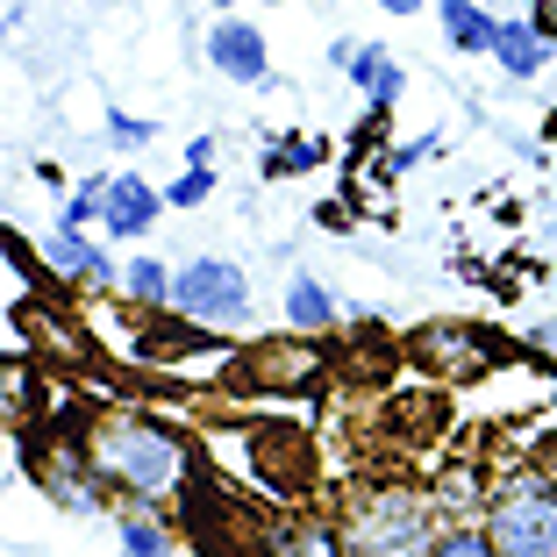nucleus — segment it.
Listing matches in <instances>:
<instances>
[{
  "instance_id": "obj_1",
  "label": "nucleus",
  "mask_w": 557,
  "mask_h": 557,
  "mask_svg": "<svg viewBox=\"0 0 557 557\" xmlns=\"http://www.w3.org/2000/svg\"><path fill=\"white\" fill-rule=\"evenodd\" d=\"M86 465L115 493H129L136 508H158L186 486V443L150 414H100L86 436Z\"/></svg>"
},
{
  "instance_id": "obj_2",
  "label": "nucleus",
  "mask_w": 557,
  "mask_h": 557,
  "mask_svg": "<svg viewBox=\"0 0 557 557\" xmlns=\"http://www.w3.org/2000/svg\"><path fill=\"white\" fill-rule=\"evenodd\" d=\"M436 536H443V522H436V508H429L422 486L386 479V486L350 493V515H344L350 557H429Z\"/></svg>"
},
{
  "instance_id": "obj_3",
  "label": "nucleus",
  "mask_w": 557,
  "mask_h": 557,
  "mask_svg": "<svg viewBox=\"0 0 557 557\" xmlns=\"http://www.w3.org/2000/svg\"><path fill=\"white\" fill-rule=\"evenodd\" d=\"M486 529L500 543V557H557V472L522 465L493 486Z\"/></svg>"
},
{
  "instance_id": "obj_4",
  "label": "nucleus",
  "mask_w": 557,
  "mask_h": 557,
  "mask_svg": "<svg viewBox=\"0 0 557 557\" xmlns=\"http://www.w3.org/2000/svg\"><path fill=\"white\" fill-rule=\"evenodd\" d=\"M244 308H250L244 264H230V258H186L180 272H172V314H186V322L230 329V322H244Z\"/></svg>"
},
{
  "instance_id": "obj_5",
  "label": "nucleus",
  "mask_w": 557,
  "mask_h": 557,
  "mask_svg": "<svg viewBox=\"0 0 557 557\" xmlns=\"http://www.w3.org/2000/svg\"><path fill=\"white\" fill-rule=\"evenodd\" d=\"M208 58H214V72L236 79V86H272V50H264L258 22H214Z\"/></svg>"
},
{
  "instance_id": "obj_6",
  "label": "nucleus",
  "mask_w": 557,
  "mask_h": 557,
  "mask_svg": "<svg viewBox=\"0 0 557 557\" xmlns=\"http://www.w3.org/2000/svg\"><path fill=\"white\" fill-rule=\"evenodd\" d=\"M164 208H172V200H164L150 180L122 172V180H108V208H100V222H108V236H150V222H158Z\"/></svg>"
},
{
  "instance_id": "obj_7",
  "label": "nucleus",
  "mask_w": 557,
  "mask_h": 557,
  "mask_svg": "<svg viewBox=\"0 0 557 557\" xmlns=\"http://www.w3.org/2000/svg\"><path fill=\"white\" fill-rule=\"evenodd\" d=\"M264 550L272 557H350V543H344V522L329 529V522H308V515H286V522L264 529Z\"/></svg>"
},
{
  "instance_id": "obj_8",
  "label": "nucleus",
  "mask_w": 557,
  "mask_h": 557,
  "mask_svg": "<svg viewBox=\"0 0 557 557\" xmlns=\"http://www.w3.org/2000/svg\"><path fill=\"white\" fill-rule=\"evenodd\" d=\"M44 258H50V272H58V278H86V286H122V272L100 258V250L86 244L79 230H58V236L44 244Z\"/></svg>"
},
{
  "instance_id": "obj_9",
  "label": "nucleus",
  "mask_w": 557,
  "mask_h": 557,
  "mask_svg": "<svg viewBox=\"0 0 557 557\" xmlns=\"http://www.w3.org/2000/svg\"><path fill=\"white\" fill-rule=\"evenodd\" d=\"M414 358L436 364V372H450V379L486 372V344H479V336H465V329H422V336H414Z\"/></svg>"
},
{
  "instance_id": "obj_10",
  "label": "nucleus",
  "mask_w": 557,
  "mask_h": 557,
  "mask_svg": "<svg viewBox=\"0 0 557 557\" xmlns=\"http://www.w3.org/2000/svg\"><path fill=\"white\" fill-rule=\"evenodd\" d=\"M350 86H358V94L372 100L379 115H386V108L400 100V86H408V72H400L379 44H364V50H350Z\"/></svg>"
},
{
  "instance_id": "obj_11",
  "label": "nucleus",
  "mask_w": 557,
  "mask_h": 557,
  "mask_svg": "<svg viewBox=\"0 0 557 557\" xmlns=\"http://www.w3.org/2000/svg\"><path fill=\"white\" fill-rule=\"evenodd\" d=\"M443 44L450 50H493L500 44V22L479 0H443Z\"/></svg>"
},
{
  "instance_id": "obj_12",
  "label": "nucleus",
  "mask_w": 557,
  "mask_h": 557,
  "mask_svg": "<svg viewBox=\"0 0 557 557\" xmlns=\"http://www.w3.org/2000/svg\"><path fill=\"white\" fill-rule=\"evenodd\" d=\"M286 322H294L300 336H322V329H336V300L322 294V278L300 272L294 286H286Z\"/></svg>"
},
{
  "instance_id": "obj_13",
  "label": "nucleus",
  "mask_w": 557,
  "mask_h": 557,
  "mask_svg": "<svg viewBox=\"0 0 557 557\" xmlns=\"http://www.w3.org/2000/svg\"><path fill=\"white\" fill-rule=\"evenodd\" d=\"M172 272H180V264L129 258V272H122V294H129L136 308H172Z\"/></svg>"
},
{
  "instance_id": "obj_14",
  "label": "nucleus",
  "mask_w": 557,
  "mask_h": 557,
  "mask_svg": "<svg viewBox=\"0 0 557 557\" xmlns=\"http://www.w3.org/2000/svg\"><path fill=\"white\" fill-rule=\"evenodd\" d=\"M493 58L508 65V79H529V72L543 65V29H529V22H500V44H493Z\"/></svg>"
},
{
  "instance_id": "obj_15",
  "label": "nucleus",
  "mask_w": 557,
  "mask_h": 557,
  "mask_svg": "<svg viewBox=\"0 0 557 557\" xmlns=\"http://www.w3.org/2000/svg\"><path fill=\"white\" fill-rule=\"evenodd\" d=\"M180 550V536L164 522H150V515H122V550L115 557H172Z\"/></svg>"
},
{
  "instance_id": "obj_16",
  "label": "nucleus",
  "mask_w": 557,
  "mask_h": 557,
  "mask_svg": "<svg viewBox=\"0 0 557 557\" xmlns=\"http://www.w3.org/2000/svg\"><path fill=\"white\" fill-rule=\"evenodd\" d=\"M429 557H500V543H493L486 522H443V536H436Z\"/></svg>"
},
{
  "instance_id": "obj_17",
  "label": "nucleus",
  "mask_w": 557,
  "mask_h": 557,
  "mask_svg": "<svg viewBox=\"0 0 557 557\" xmlns=\"http://www.w3.org/2000/svg\"><path fill=\"white\" fill-rule=\"evenodd\" d=\"M308 164H322V144H308V136H286V144L264 158V172H272V180H286V172H308Z\"/></svg>"
},
{
  "instance_id": "obj_18",
  "label": "nucleus",
  "mask_w": 557,
  "mask_h": 557,
  "mask_svg": "<svg viewBox=\"0 0 557 557\" xmlns=\"http://www.w3.org/2000/svg\"><path fill=\"white\" fill-rule=\"evenodd\" d=\"M100 208H108V180H86L79 194L65 200V222H58V230H86V222H100Z\"/></svg>"
},
{
  "instance_id": "obj_19",
  "label": "nucleus",
  "mask_w": 557,
  "mask_h": 557,
  "mask_svg": "<svg viewBox=\"0 0 557 557\" xmlns=\"http://www.w3.org/2000/svg\"><path fill=\"white\" fill-rule=\"evenodd\" d=\"M208 194H214V172H208V164H186L180 180L164 186V200H172V208H200Z\"/></svg>"
},
{
  "instance_id": "obj_20",
  "label": "nucleus",
  "mask_w": 557,
  "mask_h": 557,
  "mask_svg": "<svg viewBox=\"0 0 557 557\" xmlns=\"http://www.w3.org/2000/svg\"><path fill=\"white\" fill-rule=\"evenodd\" d=\"M150 136H158L150 115H122V108L108 115V144H115V150H136V144H150Z\"/></svg>"
},
{
  "instance_id": "obj_21",
  "label": "nucleus",
  "mask_w": 557,
  "mask_h": 557,
  "mask_svg": "<svg viewBox=\"0 0 557 557\" xmlns=\"http://www.w3.org/2000/svg\"><path fill=\"white\" fill-rule=\"evenodd\" d=\"M186 164H214V136H194V144H186Z\"/></svg>"
},
{
  "instance_id": "obj_22",
  "label": "nucleus",
  "mask_w": 557,
  "mask_h": 557,
  "mask_svg": "<svg viewBox=\"0 0 557 557\" xmlns=\"http://www.w3.org/2000/svg\"><path fill=\"white\" fill-rule=\"evenodd\" d=\"M529 344H536V350H557V322H543L536 336H529Z\"/></svg>"
},
{
  "instance_id": "obj_23",
  "label": "nucleus",
  "mask_w": 557,
  "mask_h": 557,
  "mask_svg": "<svg viewBox=\"0 0 557 557\" xmlns=\"http://www.w3.org/2000/svg\"><path fill=\"white\" fill-rule=\"evenodd\" d=\"M379 8H386V15H414V0H379Z\"/></svg>"
},
{
  "instance_id": "obj_24",
  "label": "nucleus",
  "mask_w": 557,
  "mask_h": 557,
  "mask_svg": "<svg viewBox=\"0 0 557 557\" xmlns=\"http://www.w3.org/2000/svg\"><path fill=\"white\" fill-rule=\"evenodd\" d=\"M214 8H236V0H214Z\"/></svg>"
},
{
  "instance_id": "obj_25",
  "label": "nucleus",
  "mask_w": 557,
  "mask_h": 557,
  "mask_svg": "<svg viewBox=\"0 0 557 557\" xmlns=\"http://www.w3.org/2000/svg\"><path fill=\"white\" fill-rule=\"evenodd\" d=\"M272 8H278V0H272Z\"/></svg>"
}]
</instances>
